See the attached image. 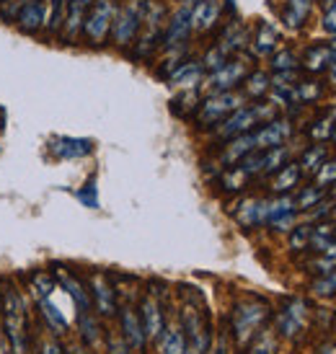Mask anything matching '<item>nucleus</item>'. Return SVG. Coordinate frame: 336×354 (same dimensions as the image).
I'll use <instances>...</instances> for the list:
<instances>
[{"instance_id":"nucleus-1","label":"nucleus","mask_w":336,"mask_h":354,"mask_svg":"<svg viewBox=\"0 0 336 354\" xmlns=\"http://www.w3.org/2000/svg\"><path fill=\"white\" fill-rule=\"evenodd\" d=\"M0 315H3V328L13 354H31V339L26 331V303L21 297L19 287L10 279H0Z\"/></svg>"},{"instance_id":"nucleus-2","label":"nucleus","mask_w":336,"mask_h":354,"mask_svg":"<svg viewBox=\"0 0 336 354\" xmlns=\"http://www.w3.org/2000/svg\"><path fill=\"white\" fill-rule=\"evenodd\" d=\"M277 117V106L269 101H256V104H243L241 109H236L230 117H225L215 127V135L220 140H233L238 135L254 132L256 124H267L269 119Z\"/></svg>"},{"instance_id":"nucleus-3","label":"nucleus","mask_w":336,"mask_h":354,"mask_svg":"<svg viewBox=\"0 0 336 354\" xmlns=\"http://www.w3.org/2000/svg\"><path fill=\"white\" fill-rule=\"evenodd\" d=\"M246 104L243 91H223V93H209L207 99L199 101V109L194 114V122L199 127H218L225 117H230L236 109Z\"/></svg>"},{"instance_id":"nucleus-4","label":"nucleus","mask_w":336,"mask_h":354,"mask_svg":"<svg viewBox=\"0 0 336 354\" xmlns=\"http://www.w3.org/2000/svg\"><path fill=\"white\" fill-rule=\"evenodd\" d=\"M145 6H148V0H127L124 6L117 8V16L111 24V41L119 50L135 44V39L140 37L142 19H145Z\"/></svg>"},{"instance_id":"nucleus-5","label":"nucleus","mask_w":336,"mask_h":354,"mask_svg":"<svg viewBox=\"0 0 336 354\" xmlns=\"http://www.w3.org/2000/svg\"><path fill=\"white\" fill-rule=\"evenodd\" d=\"M117 0H93L86 21H83V39L88 47H104L111 37V24L117 16Z\"/></svg>"},{"instance_id":"nucleus-6","label":"nucleus","mask_w":336,"mask_h":354,"mask_svg":"<svg viewBox=\"0 0 336 354\" xmlns=\"http://www.w3.org/2000/svg\"><path fill=\"white\" fill-rule=\"evenodd\" d=\"M267 318H269V305L264 300L251 297V300L238 303L236 310H233V331H236L238 344H246L248 339L261 328V324Z\"/></svg>"},{"instance_id":"nucleus-7","label":"nucleus","mask_w":336,"mask_h":354,"mask_svg":"<svg viewBox=\"0 0 336 354\" xmlns=\"http://www.w3.org/2000/svg\"><path fill=\"white\" fill-rule=\"evenodd\" d=\"M248 73V62L241 57H230L223 65V68L212 70V73H207L205 75V80H202V86L209 91V93H223V91H236L241 83H243V78H246Z\"/></svg>"},{"instance_id":"nucleus-8","label":"nucleus","mask_w":336,"mask_h":354,"mask_svg":"<svg viewBox=\"0 0 336 354\" xmlns=\"http://www.w3.org/2000/svg\"><path fill=\"white\" fill-rule=\"evenodd\" d=\"M181 324H184V339H187V352L205 354L209 344V331L205 318L194 305H184L181 310Z\"/></svg>"},{"instance_id":"nucleus-9","label":"nucleus","mask_w":336,"mask_h":354,"mask_svg":"<svg viewBox=\"0 0 336 354\" xmlns=\"http://www.w3.org/2000/svg\"><path fill=\"white\" fill-rule=\"evenodd\" d=\"M189 37H192V8L178 6L174 16L168 19L163 29V50L166 52H184Z\"/></svg>"},{"instance_id":"nucleus-10","label":"nucleus","mask_w":336,"mask_h":354,"mask_svg":"<svg viewBox=\"0 0 336 354\" xmlns=\"http://www.w3.org/2000/svg\"><path fill=\"white\" fill-rule=\"evenodd\" d=\"M47 21V0H24L13 26L24 37H41Z\"/></svg>"},{"instance_id":"nucleus-11","label":"nucleus","mask_w":336,"mask_h":354,"mask_svg":"<svg viewBox=\"0 0 336 354\" xmlns=\"http://www.w3.org/2000/svg\"><path fill=\"white\" fill-rule=\"evenodd\" d=\"M91 3L93 0H68L65 21H62V31H59L57 41H62V44H78L80 37H83V21H86Z\"/></svg>"},{"instance_id":"nucleus-12","label":"nucleus","mask_w":336,"mask_h":354,"mask_svg":"<svg viewBox=\"0 0 336 354\" xmlns=\"http://www.w3.org/2000/svg\"><path fill=\"white\" fill-rule=\"evenodd\" d=\"M292 135V122L290 119H269L267 124H261L259 129H254V145L256 150H269L277 148V145H285L287 138Z\"/></svg>"},{"instance_id":"nucleus-13","label":"nucleus","mask_w":336,"mask_h":354,"mask_svg":"<svg viewBox=\"0 0 336 354\" xmlns=\"http://www.w3.org/2000/svg\"><path fill=\"white\" fill-rule=\"evenodd\" d=\"M223 16V0H199L197 6H192V31L207 34L220 24Z\"/></svg>"},{"instance_id":"nucleus-14","label":"nucleus","mask_w":336,"mask_h":354,"mask_svg":"<svg viewBox=\"0 0 336 354\" xmlns=\"http://www.w3.org/2000/svg\"><path fill=\"white\" fill-rule=\"evenodd\" d=\"M96 150L93 140L88 138H52L50 153L62 160H75V158H86Z\"/></svg>"},{"instance_id":"nucleus-15","label":"nucleus","mask_w":336,"mask_h":354,"mask_svg":"<svg viewBox=\"0 0 336 354\" xmlns=\"http://www.w3.org/2000/svg\"><path fill=\"white\" fill-rule=\"evenodd\" d=\"M55 279H57V285L70 295V300L78 305L80 313L91 310V305H93V303H91V292L83 287V282H80L78 277L70 274L65 266H55Z\"/></svg>"},{"instance_id":"nucleus-16","label":"nucleus","mask_w":336,"mask_h":354,"mask_svg":"<svg viewBox=\"0 0 336 354\" xmlns=\"http://www.w3.org/2000/svg\"><path fill=\"white\" fill-rule=\"evenodd\" d=\"M306 303L303 300H290V303L279 310L277 315V331L282 336H297V331L303 328V324H306Z\"/></svg>"},{"instance_id":"nucleus-17","label":"nucleus","mask_w":336,"mask_h":354,"mask_svg":"<svg viewBox=\"0 0 336 354\" xmlns=\"http://www.w3.org/2000/svg\"><path fill=\"white\" fill-rule=\"evenodd\" d=\"M205 75H207V70L202 68V62L187 59V62H178V68L168 75V83L176 88H199Z\"/></svg>"},{"instance_id":"nucleus-18","label":"nucleus","mask_w":336,"mask_h":354,"mask_svg":"<svg viewBox=\"0 0 336 354\" xmlns=\"http://www.w3.org/2000/svg\"><path fill=\"white\" fill-rule=\"evenodd\" d=\"M248 41H251V34H248L246 26H243V24H238V21H230L225 29H223V34H220V39L215 41V44L225 52L227 57H233V55L246 50Z\"/></svg>"},{"instance_id":"nucleus-19","label":"nucleus","mask_w":336,"mask_h":354,"mask_svg":"<svg viewBox=\"0 0 336 354\" xmlns=\"http://www.w3.org/2000/svg\"><path fill=\"white\" fill-rule=\"evenodd\" d=\"M91 303L96 305L101 315H111L117 310V300H114V290H111L109 279L104 274L91 277Z\"/></svg>"},{"instance_id":"nucleus-20","label":"nucleus","mask_w":336,"mask_h":354,"mask_svg":"<svg viewBox=\"0 0 336 354\" xmlns=\"http://www.w3.org/2000/svg\"><path fill=\"white\" fill-rule=\"evenodd\" d=\"M248 44L254 47V55H256V57H272L279 47V31L274 29L272 24L264 21V24H259L256 26V34L251 37Z\"/></svg>"},{"instance_id":"nucleus-21","label":"nucleus","mask_w":336,"mask_h":354,"mask_svg":"<svg viewBox=\"0 0 336 354\" xmlns=\"http://www.w3.org/2000/svg\"><path fill=\"white\" fill-rule=\"evenodd\" d=\"M256 145H254V132H246V135H238V138L227 140L225 150H223V163L225 166H236L238 160H243L248 153H254Z\"/></svg>"},{"instance_id":"nucleus-22","label":"nucleus","mask_w":336,"mask_h":354,"mask_svg":"<svg viewBox=\"0 0 336 354\" xmlns=\"http://www.w3.org/2000/svg\"><path fill=\"white\" fill-rule=\"evenodd\" d=\"M122 331H124V339H127V346L132 349H142L145 346V328H142V321L138 318V313L132 308H122Z\"/></svg>"},{"instance_id":"nucleus-23","label":"nucleus","mask_w":336,"mask_h":354,"mask_svg":"<svg viewBox=\"0 0 336 354\" xmlns=\"http://www.w3.org/2000/svg\"><path fill=\"white\" fill-rule=\"evenodd\" d=\"M65 8H68V0H47V21H44V31H41V37L47 41L59 39L62 21H65Z\"/></svg>"},{"instance_id":"nucleus-24","label":"nucleus","mask_w":336,"mask_h":354,"mask_svg":"<svg viewBox=\"0 0 336 354\" xmlns=\"http://www.w3.org/2000/svg\"><path fill=\"white\" fill-rule=\"evenodd\" d=\"M142 328L148 339H158L163 334V313H160V305L156 297H145L142 300Z\"/></svg>"},{"instance_id":"nucleus-25","label":"nucleus","mask_w":336,"mask_h":354,"mask_svg":"<svg viewBox=\"0 0 336 354\" xmlns=\"http://www.w3.org/2000/svg\"><path fill=\"white\" fill-rule=\"evenodd\" d=\"M334 57H336V50L331 44H313V47L306 52L303 65H306V70H310V73H321V70L331 68Z\"/></svg>"},{"instance_id":"nucleus-26","label":"nucleus","mask_w":336,"mask_h":354,"mask_svg":"<svg viewBox=\"0 0 336 354\" xmlns=\"http://www.w3.org/2000/svg\"><path fill=\"white\" fill-rule=\"evenodd\" d=\"M243 96L246 99H261V96H267L269 91H272V75L264 73V70H251L246 78H243Z\"/></svg>"},{"instance_id":"nucleus-27","label":"nucleus","mask_w":336,"mask_h":354,"mask_svg":"<svg viewBox=\"0 0 336 354\" xmlns=\"http://www.w3.org/2000/svg\"><path fill=\"white\" fill-rule=\"evenodd\" d=\"M313 0H287L285 10H282V21L287 29H300L310 16Z\"/></svg>"},{"instance_id":"nucleus-28","label":"nucleus","mask_w":336,"mask_h":354,"mask_svg":"<svg viewBox=\"0 0 336 354\" xmlns=\"http://www.w3.org/2000/svg\"><path fill=\"white\" fill-rule=\"evenodd\" d=\"M264 209H267V202L264 199H246L241 209L236 212V220L246 227H256L264 225Z\"/></svg>"},{"instance_id":"nucleus-29","label":"nucleus","mask_w":336,"mask_h":354,"mask_svg":"<svg viewBox=\"0 0 336 354\" xmlns=\"http://www.w3.org/2000/svg\"><path fill=\"white\" fill-rule=\"evenodd\" d=\"M199 91L197 88H184L181 93H178L176 99L171 101V111L176 114V117H192V114H197L199 109Z\"/></svg>"},{"instance_id":"nucleus-30","label":"nucleus","mask_w":336,"mask_h":354,"mask_svg":"<svg viewBox=\"0 0 336 354\" xmlns=\"http://www.w3.org/2000/svg\"><path fill=\"white\" fill-rule=\"evenodd\" d=\"M300 174H303L300 163H285V166L277 171L274 181H272V189H274L277 194H285V192H290L292 187H297V181H300Z\"/></svg>"},{"instance_id":"nucleus-31","label":"nucleus","mask_w":336,"mask_h":354,"mask_svg":"<svg viewBox=\"0 0 336 354\" xmlns=\"http://www.w3.org/2000/svg\"><path fill=\"white\" fill-rule=\"evenodd\" d=\"M31 297L39 303L41 297H50L55 290H57V279H55V274L52 272H34L31 274Z\"/></svg>"},{"instance_id":"nucleus-32","label":"nucleus","mask_w":336,"mask_h":354,"mask_svg":"<svg viewBox=\"0 0 336 354\" xmlns=\"http://www.w3.org/2000/svg\"><path fill=\"white\" fill-rule=\"evenodd\" d=\"M336 243V225H318L310 230V241H308V246L313 248V251H326Z\"/></svg>"},{"instance_id":"nucleus-33","label":"nucleus","mask_w":336,"mask_h":354,"mask_svg":"<svg viewBox=\"0 0 336 354\" xmlns=\"http://www.w3.org/2000/svg\"><path fill=\"white\" fill-rule=\"evenodd\" d=\"M287 148L285 145H277V148L261 150V174H272V171H279V168L287 163Z\"/></svg>"},{"instance_id":"nucleus-34","label":"nucleus","mask_w":336,"mask_h":354,"mask_svg":"<svg viewBox=\"0 0 336 354\" xmlns=\"http://www.w3.org/2000/svg\"><path fill=\"white\" fill-rule=\"evenodd\" d=\"M39 308H41V315L47 318V324H50L55 331H65V328H68V318L62 315V310H59L57 305L52 303V295L50 297H41Z\"/></svg>"},{"instance_id":"nucleus-35","label":"nucleus","mask_w":336,"mask_h":354,"mask_svg":"<svg viewBox=\"0 0 336 354\" xmlns=\"http://www.w3.org/2000/svg\"><path fill=\"white\" fill-rule=\"evenodd\" d=\"M80 334H83V342L88 346H99V342H101L99 324H96V318H93L88 310L80 313Z\"/></svg>"},{"instance_id":"nucleus-36","label":"nucleus","mask_w":336,"mask_h":354,"mask_svg":"<svg viewBox=\"0 0 336 354\" xmlns=\"http://www.w3.org/2000/svg\"><path fill=\"white\" fill-rule=\"evenodd\" d=\"M160 354H187V339L181 328H171L160 344Z\"/></svg>"},{"instance_id":"nucleus-37","label":"nucleus","mask_w":336,"mask_h":354,"mask_svg":"<svg viewBox=\"0 0 336 354\" xmlns=\"http://www.w3.org/2000/svg\"><path fill=\"white\" fill-rule=\"evenodd\" d=\"M272 70L285 73V70H297V55L292 50H279L272 55Z\"/></svg>"},{"instance_id":"nucleus-38","label":"nucleus","mask_w":336,"mask_h":354,"mask_svg":"<svg viewBox=\"0 0 336 354\" xmlns=\"http://www.w3.org/2000/svg\"><path fill=\"white\" fill-rule=\"evenodd\" d=\"M324 158H326V148H324V145H313V148L306 150V156H303V160H300V168L318 171L321 163H324Z\"/></svg>"},{"instance_id":"nucleus-39","label":"nucleus","mask_w":336,"mask_h":354,"mask_svg":"<svg viewBox=\"0 0 336 354\" xmlns=\"http://www.w3.org/2000/svg\"><path fill=\"white\" fill-rule=\"evenodd\" d=\"M324 199V192L318 187H308L300 192V197L295 199V209L300 212V209H310V207H316L318 202Z\"/></svg>"},{"instance_id":"nucleus-40","label":"nucleus","mask_w":336,"mask_h":354,"mask_svg":"<svg viewBox=\"0 0 336 354\" xmlns=\"http://www.w3.org/2000/svg\"><path fill=\"white\" fill-rule=\"evenodd\" d=\"M75 197H78L86 207L96 209V207H99V189H96V176H91L88 181H86V187L80 189V192H75Z\"/></svg>"},{"instance_id":"nucleus-41","label":"nucleus","mask_w":336,"mask_h":354,"mask_svg":"<svg viewBox=\"0 0 336 354\" xmlns=\"http://www.w3.org/2000/svg\"><path fill=\"white\" fill-rule=\"evenodd\" d=\"M313 292H316V295H321V297L336 295V269L326 272L321 279H316V282H313Z\"/></svg>"},{"instance_id":"nucleus-42","label":"nucleus","mask_w":336,"mask_h":354,"mask_svg":"<svg viewBox=\"0 0 336 354\" xmlns=\"http://www.w3.org/2000/svg\"><path fill=\"white\" fill-rule=\"evenodd\" d=\"M310 225H295L292 227V236H290V246L300 251V248H308V241H310Z\"/></svg>"},{"instance_id":"nucleus-43","label":"nucleus","mask_w":336,"mask_h":354,"mask_svg":"<svg viewBox=\"0 0 336 354\" xmlns=\"http://www.w3.org/2000/svg\"><path fill=\"white\" fill-rule=\"evenodd\" d=\"M274 352H277V342H274L272 334H261L256 344L251 346V354H274Z\"/></svg>"},{"instance_id":"nucleus-44","label":"nucleus","mask_w":336,"mask_h":354,"mask_svg":"<svg viewBox=\"0 0 336 354\" xmlns=\"http://www.w3.org/2000/svg\"><path fill=\"white\" fill-rule=\"evenodd\" d=\"M295 215L297 209H292V212H285V215L274 217L272 223H267L269 227H274V230H292L295 227Z\"/></svg>"},{"instance_id":"nucleus-45","label":"nucleus","mask_w":336,"mask_h":354,"mask_svg":"<svg viewBox=\"0 0 336 354\" xmlns=\"http://www.w3.org/2000/svg\"><path fill=\"white\" fill-rule=\"evenodd\" d=\"M334 181H336V160L321 163V168H318V184L326 187V184H334Z\"/></svg>"},{"instance_id":"nucleus-46","label":"nucleus","mask_w":336,"mask_h":354,"mask_svg":"<svg viewBox=\"0 0 336 354\" xmlns=\"http://www.w3.org/2000/svg\"><path fill=\"white\" fill-rule=\"evenodd\" d=\"M324 29H326L328 34H336V3L328 6L326 16H324Z\"/></svg>"},{"instance_id":"nucleus-47","label":"nucleus","mask_w":336,"mask_h":354,"mask_svg":"<svg viewBox=\"0 0 336 354\" xmlns=\"http://www.w3.org/2000/svg\"><path fill=\"white\" fill-rule=\"evenodd\" d=\"M39 354H62V346L55 339H44L39 346Z\"/></svg>"},{"instance_id":"nucleus-48","label":"nucleus","mask_w":336,"mask_h":354,"mask_svg":"<svg viewBox=\"0 0 336 354\" xmlns=\"http://www.w3.org/2000/svg\"><path fill=\"white\" fill-rule=\"evenodd\" d=\"M109 354H129L127 344H124L122 339H111V342H109Z\"/></svg>"},{"instance_id":"nucleus-49","label":"nucleus","mask_w":336,"mask_h":354,"mask_svg":"<svg viewBox=\"0 0 336 354\" xmlns=\"http://www.w3.org/2000/svg\"><path fill=\"white\" fill-rule=\"evenodd\" d=\"M212 354H230V352H227L225 339H220V342H218V346H215V349H212Z\"/></svg>"},{"instance_id":"nucleus-50","label":"nucleus","mask_w":336,"mask_h":354,"mask_svg":"<svg viewBox=\"0 0 336 354\" xmlns=\"http://www.w3.org/2000/svg\"><path fill=\"white\" fill-rule=\"evenodd\" d=\"M178 3H181V6H187V8H192V6H197L199 0H178Z\"/></svg>"},{"instance_id":"nucleus-51","label":"nucleus","mask_w":336,"mask_h":354,"mask_svg":"<svg viewBox=\"0 0 336 354\" xmlns=\"http://www.w3.org/2000/svg\"><path fill=\"white\" fill-rule=\"evenodd\" d=\"M328 70H331V80H334V86H336V57H334V62H331V68Z\"/></svg>"},{"instance_id":"nucleus-52","label":"nucleus","mask_w":336,"mask_h":354,"mask_svg":"<svg viewBox=\"0 0 336 354\" xmlns=\"http://www.w3.org/2000/svg\"><path fill=\"white\" fill-rule=\"evenodd\" d=\"M68 354H86V352H83V346H73V349H68Z\"/></svg>"},{"instance_id":"nucleus-53","label":"nucleus","mask_w":336,"mask_h":354,"mask_svg":"<svg viewBox=\"0 0 336 354\" xmlns=\"http://www.w3.org/2000/svg\"><path fill=\"white\" fill-rule=\"evenodd\" d=\"M0 354H6V344H3V336H0Z\"/></svg>"},{"instance_id":"nucleus-54","label":"nucleus","mask_w":336,"mask_h":354,"mask_svg":"<svg viewBox=\"0 0 336 354\" xmlns=\"http://www.w3.org/2000/svg\"><path fill=\"white\" fill-rule=\"evenodd\" d=\"M324 3H326V6H334V3H336V0H324Z\"/></svg>"},{"instance_id":"nucleus-55","label":"nucleus","mask_w":336,"mask_h":354,"mask_svg":"<svg viewBox=\"0 0 336 354\" xmlns=\"http://www.w3.org/2000/svg\"><path fill=\"white\" fill-rule=\"evenodd\" d=\"M331 140H334V142H336V129H334V132H331Z\"/></svg>"},{"instance_id":"nucleus-56","label":"nucleus","mask_w":336,"mask_h":354,"mask_svg":"<svg viewBox=\"0 0 336 354\" xmlns=\"http://www.w3.org/2000/svg\"><path fill=\"white\" fill-rule=\"evenodd\" d=\"M334 184H336V181H334ZM331 197H334V199H336V187H334V192H331Z\"/></svg>"},{"instance_id":"nucleus-57","label":"nucleus","mask_w":336,"mask_h":354,"mask_svg":"<svg viewBox=\"0 0 336 354\" xmlns=\"http://www.w3.org/2000/svg\"><path fill=\"white\" fill-rule=\"evenodd\" d=\"M334 217H336V209H334Z\"/></svg>"},{"instance_id":"nucleus-58","label":"nucleus","mask_w":336,"mask_h":354,"mask_svg":"<svg viewBox=\"0 0 336 354\" xmlns=\"http://www.w3.org/2000/svg\"><path fill=\"white\" fill-rule=\"evenodd\" d=\"M0 3H6V0H0Z\"/></svg>"}]
</instances>
